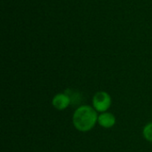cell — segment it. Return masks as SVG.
Instances as JSON below:
<instances>
[{
	"label": "cell",
	"mask_w": 152,
	"mask_h": 152,
	"mask_svg": "<svg viewBox=\"0 0 152 152\" xmlns=\"http://www.w3.org/2000/svg\"><path fill=\"white\" fill-rule=\"evenodd\" d=\"M99 113L92 105H81L75 110L72 115L74 128L80 133L92 131L98 123Z\"/></svg>",
	"instance_id": "6da1fadb"
},
{
	"label": "cell",
	"mask_w": 152,
	"mask_h": 152,
	"mask_svg": "<svg viewBox=\"0 0 152 152\" xmlns=\"http://www.w3.org/2000/svg\"><path fill=\"white\" fill-rule=\"evenodd\" d=\"M112 104V98L108 92L98 91L92 97V106L98 113L109 111Z\"/></svg>",
	"instance_id": "7a4b0ae2"
},
{
	"label": "cell",
	"mask_w": 152,
	"mask_h": 152,
	"mask_svg": "<svg viewBox=\"0 0 152 152\" xmlns=\"http://www.w3.org/2000/svg\"><path fill=\"white\" fill-rule=\"evenodd\" d=\"M52 106L58 111H62L68 109L71 103L70 97L65 93H58L52 99Z\"/></svg>",
	"instance_id": "3957f363"
},
{
	"label": "cell",
	"mask_w": 152,
	"mask_h": 152,
	"mask_svg": "<svg viewBox=\"0 0 152 152\" xmlns=\"http://www.w3.org/2000/svg\"><path fill=\"white\" fill-rule=\"evenodd\" d=\"M116 123H117V118L113 113L110 111L99 113L97 125H99L101 127L104 129H110L116 125Z\"/></svg>",
	"instance_id": "277c9868"
},
{
	"label": "cell",
	"mask_w": 152,
	"mask_h": 152,
	"mask_svg": "<svg viewBox=\"0 0 152 152\" xmlns=\"http://www.w3.org/2000/svg\"><path fill=\"white\" fill-rule=\"evenodd\" d=\"M142 136L147 142H152V122L146 124L143 126V128H142Z\"/></svg>",
	"instance_id": "5b68a950"
}]
</instances>
